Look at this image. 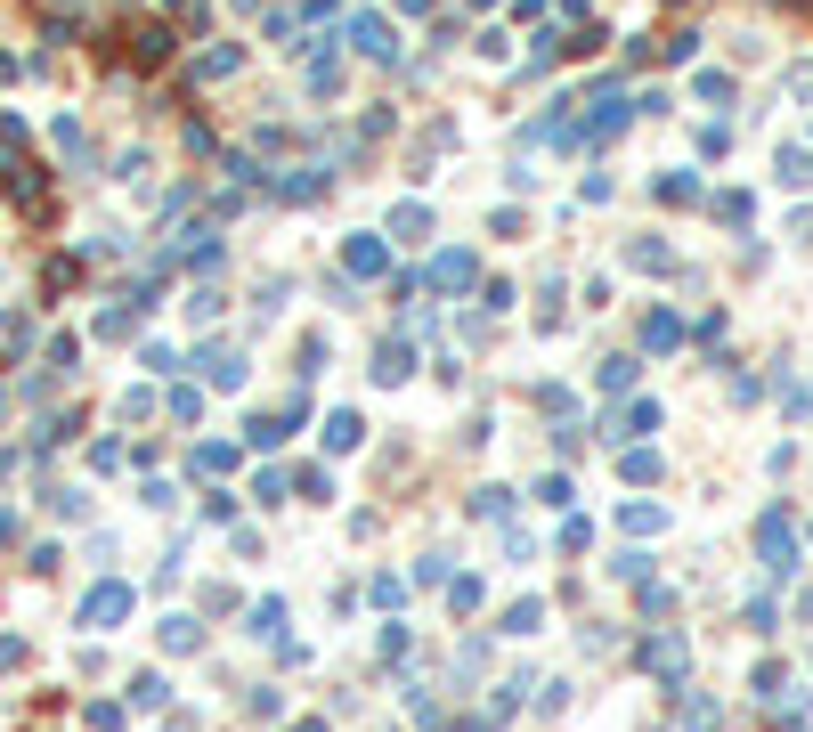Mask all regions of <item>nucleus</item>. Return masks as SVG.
Segmentation results:
<instances>
[{"instance_id":"obj_4","label":"nucleus","mask_w":813,"mask_h":732,"mask_svg":"<svg viewBox=\"0 0 813 732\" xmlns=\"http://www.w3.org/2000/svg\"><path fill=\"white\" fill-rule=\"evenodd\" d=\"M293 732H326V724H293Z\"/></svg>"},{"instance_id":"obj_1","label":"nucleus","mask_w":813,"mask_h":732,"mask_svg":"<svg viewBox=\"0 0 813 732\" xmlns=\"http://www.w3.org/2000/svg\"><path fill=\"white\" fill-rule=\"evenodd\" d=\"M765 570L789 578L797 570V537H789V513H765Z\"/></svg>"},{"instance_id":"obj_2","label":"nucleus","mask_w":813,"mask_h":732,"mask_svg":"<svg viewBox=\"0 0 813 732\" xmlns=\"http://www.w3.org/2000/svg\"><path fill=\"white\" fill-rule=\"evenodd\" d=\"M122 610H131V586H98V594L82 602V627H114Z\"/></svg>"},{"instance_id":"obj_3","label":"nucleus","mask_w":813,"mask_h":732,"mask_svg":"<svg viewBox=\"0 0 813 732\" xmlns=\"http://www.w3.org/2000/svg\"><path fill=\"white\" fill-rule=\"evenodd\" d=\"M505 635H537V602H513L505 610Z\"/></svg>"}]
</instances>
